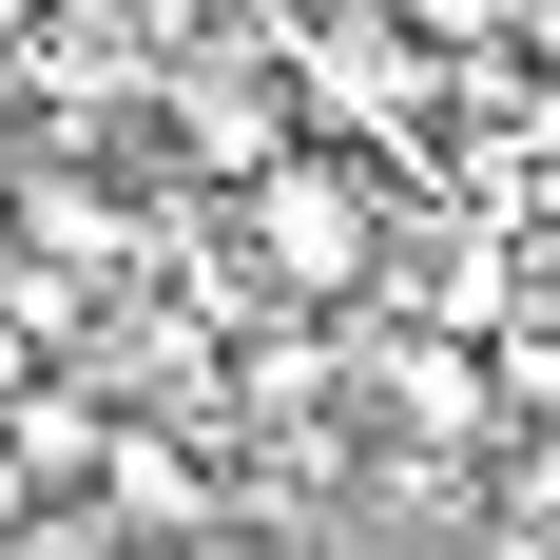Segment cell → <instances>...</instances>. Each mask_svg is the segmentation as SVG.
<instances>
[{
  "mask_svg": "<svg viewBox=\"0 0 560 560\" xmlns=\"http://www.w3.org/2000/svg\"><path fill=\"white\" fill-rule=\"evenodd\" d=\"M232 232H252V271H271L290 310H368V271H387V174L348 155V136H290V155L232 194Z\"/></svg>",
  "mask_w": 560,
  "mask_h": 560,
  "instance_id": "1",
  "label": "cell"
},
{
  "mask_svg": "<svg viewBox=\"0 0 560 560\" xmlns=\"http://www.w3.org/2000/svg\"><path fill=\"white\" fill-rule=\"evenodd\" d=\"M348 387L387 406V445H406V464H464L483 425H503V368H483L464 329H348Z\"/></svg>",
  "mask_w": 560,
  "mask_h": 560,
  "instance_id": "2",
  "label": "cell"
},
{
  "mask_svg": "<svg viewBox=\"0 0 560 560\" xmlns=\"http://www.w3.org/2000/svg\"><path fill=\"white\" fill-rule=\"evenodd\" d=\"M213 503H232V483L174 445V425H116V464H97V522H116V541H213Z\"/></svg>",
  "mask_w": 560,
  "mask_h": 560,
  "instance_id": "3",
  "label": "cell"
},
{
  "mask_svg": "<svg viewBox=\"0 0 560 560\" xmlns=\"http://www.w3.org/2000/svg\"><path fill=\"white\" fill-rule=\"evenodd\" d=\"M20 232H39L58 290H116V271H136V213H116L97 174H20Z\"/></svg>",
  "mask_w": 560,
  "mask_h": 560,
  "instance_id": "4",
  "label": "cell"
},
{
  "mask_svg": "<svg viewBox=\"0 0 560 560\" xmlns=\"http://www.w3.org/2000/svg\"><path fill=\"white\" fill-rule=\"evenodd\" d=\"M0 425H20V464H39L58 503H78V483H97V464H116V406L78 387V368H20V387H0Z\"/></svg>",
  "mask_w": 560,
  "mask_h": 560,
  "instance_id": "5",
  "label": "cell"
},
{
  "mask_svg": "<svg viewBox=\"0 0 560 560\" xmlns=\"http://www.w3.org/2000/svg\"><path fill=\"white\" fill-rule=\"evenodd\" d=\"M39 503H58V483L20 464V425H0V541H39Z\"/></svg>",
  "mask_w": 560,
  "mask_h": 560,
  "instance_id": "6",
  "label": "cell"
},
{
  "mask_svg": "<svg viewBox=\"0 0 560 560\" xmlns=\"http://www.w3.org/2000/svg\"><path fill=\"white\" fill-rule=\"evenodd\" d=\"M464 560H560V522H522V503H503V522H483Z\"/></svg>",
  "mask_w": 560,
  "mask_h": 560,
  "instance_id": "7",
  "label": "cell"
}]
</instances>
